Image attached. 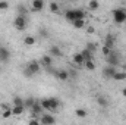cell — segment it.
Here are the masks:
<instances>
[{"label":"cell","mask_w":126,"mask_h":125,"mask_svg":"<svg viewBox=\"0 0 126 125\" xmlns=\"http://www.w3.org/2000/svg\"><path fill=\"white\" fill-rule=\"evenodd\" d=\"M116 71H117V69H116L114 66L107 65V66L103 69V74H104V77H106V78H113V75L116 74Z\"/></svg>","instance_id":"cell-8"},{"label":"cell","mask_w":126,"mask_h":125,"mask_svg":"<svg viewBox=\"0 0 126 125\" xmlns=\"http://www.w3.org/2000/svg\"><path fill=\"white\" fill-rule=\"evenodd\" d=\"M31 110H32V113L34 115H40L44 109L41 107V104H40V102H35L34 104H32V107H31Z\"/></svg>","instance_id":"cell-14"},{"label":"cell","mask_w":126,"mask_h":125,"mask_svg":"<svg viewBox=\"0 0 126 125\" xmlns=\"http://www.w3.org/2000/svg\"><path fill=\"white\" fill-rule=\"evenodd\" d=\"M50 10L54 12V13H57V12H59V4L54 3V1H51V3H50Z\"/></svg>","instance_id":"cell-29"},{"label":"cell","mask_w":126,"mask_h":125,"mask_svg":"<svg viewBox=\"0 0 126 125\" xmlns=\"http://www.w3.org/2000/svg\"><path fill=\"white\" fill-rule=\"evenodd\" d=\"M104 46L113 49V46H114V37H113V35H107V37H106V43H104Z\"/></svg>","instance_id":"cell-20"},{"label":"cell","mask_w":126,"mask_h":125,"mask_svg":"<svg viewBox=\"0 0 126 125\" xmlns=\"http://www.w3.org/2000/svg\"><path fill=\"white\" fill-rule=\"evenodd\" d=\"M73 62L76 63V65H84L85 63V59H84V56L81 53H75L73 55Z\"/></svg>","instance_id":"cell-16"},{"label":"cell","mask_w":126,"mask_h":125,"mask_svg":"<svg viewBox=\"0 0 126 125\" xmlns=\"http://www.w3.org/2000/svg\"><path fill=\"white\" fill-rule=\"evenodd\" d=\"M113 80L114 81H123V80H126V74L123 71H116V74L113 75Z\"/></svg>","instance_id":"cell-15"},{"label":"cell","mask_w":126,"mask_h":125,"mask_svg":"<svg viewBox=\"0 0 126 125\" xmlns=\"http://www.w3.org/2000/svg\"><path fill=\"white\" fill-rule=\"evenodd\" d=\"M41 62L44 66H47V68H50L51 65H53V58L50 56V55H44L43 58H41Z\"/></svg>","instance_id":"cell-13"},{"label":"cell","mask_w":126,"mask_h":125,"mask_svg":"<svg viewBox=\"0 0 126 125\" xmlns=\"http://www.w3.org/2000/svg\"><path fill=\"white\" fill-rule=\"evenodd\" d=\"M24 43H25L27 46H34V44H35V38H34L32 35H27V37L24 38Z\"/></svg>","instance_id":"cell-24"},{"label":"cell","mask_w":126,"mask_h":125,"mask_svg":"<svg viewBox=\"0 0 126 125\" xmlns=\"http://www.w3.org/2000/svg\"><path fill=\"white\" fill-rule=\"evenodd\" d=\"M9 7V3L7 1H0V10H6Z\"/></svg>","instance_id":"cell-32"},{"label":"cell","mask_w":126,"mask_h":125,"mask_svg":"<svg viewBox=\"0 0 126 125\" xmlns=\"http://www.w3.org/2000/svg\"><path fill=\"white\" fill-rule=\"evenodd\" d=\"M73 12H75V21H78V19H85V12H84L82 9H73Z\"/></svg>","instance_id":"cell-17"},{"label":"cell","mask_w":126,"mask_h":125,"mask_svg":"<svg viewBox=\"0 0 126 125\" xmlns=\"http://www.w3.org/2000/svg\"><path fill=\"white\" fill-rule=\"evenodd\" d=\"M122 94H123V96L126 97V88H123V90H122Z\"/></svg>","instance_id":"cell-35"},{"label":"cell","mask_w":126,"mask_h":125,"mask_svg":"<svg viewBox=\"0 0 126 125\" xmlns=\"http://www.w3.org/2000/svg\"><path fill=\"white\" fill-rule=\"evenodd\" d=\"M28 125H40V121H37V119H31V121L28 122Z\"/></svg>","instance_id":"cell-33"},{"label":"cell","mask_w":126,"mask_h":125,"mask_svg":"<svg viewBox=\"0 0 126 125\" xmlns=\"http://www.w3.org/2000/svg\"><path fill=\"white\" fill-rule=\"evenodd\" d=\"M119 62H120V61H119V55H117V53H114V52H111V53H110V56L107 58V65H110V66H114V68H116V66L119 65Z\"/></svg>","instance_id":"cell-7"},{"label":"cell","mask_w":126,"mask_h":125,"mask_svg":"<svg viewBox=\"0 0 126 125\" xmlns=\"http://www.w3.org/2000/svg\"><path fill=\"white\" fill-rule=\"evenodd\" d=\"M56 77H57V80H60V81H66V80L69 78V71L59 69V71H56Z\"/></svg>","instance_id":"cell-9"},{"label":"cell","mask_w":126,"mask_h":125,"mask_svg":"<svg viewBox=\"0 0 126 125\" xmlns=\"http://www.w3.org/2000/svg\"><path fill=\"white\" fill-rule=\"evenodd\" d=\"M40 104H41V107H43L44 110L53 112V110H56V109L59 107L60 102H59V99H56V97H50V99H43V100L40 102Z\"/></svg>","instance_id":"cell-1"},{"label":"cell","mask_w":126,"mask_h":125,"mask_svg":"<svg viewBox=\"0 0 126 125\" xmlns=\"http://www.w3.org/2000/svg\"><path fill=\"white\" fill-rule=\"evenodd\" d=\"M13 25H15L16 30L24 31V30L27 28V25H28V18H27V15H18V16L15 18V21H13Z\"/></svg>","instance_id":"cell-3"},{"label":"cell","mask_w":126,"mask_h":125,"mask_svg":"<svg viewBox=\"0 0 126 125\" xmlns=\"http://www.w3.org/2000/svg\"><path fill=\"white\" fill-rule=\"evenodd\" d=\"M81 55L84 56V59H85V62H88V61H93V53H91L90 50H87V49H84V50L81 52Z\"/></svg>","instance_id":"cell-21"},{"label":"cell","mask_w":126,"mask_h":125,"mask_svg":"<svg viewBox=\"0 0 126 125\" xmlns=\"http://www.w3.org/2000/svg\"><path fill=\"white\" fill-rule=\"evenodd\" d=\"M113 21L116 24H123V22H126V9H122V7L114 9L113 10Z\"/></svg>","instance_id":"cell-4"},{"label":"cell","mask_w":126,"mask_h":125,"mask_svg":"<svg viewBox=\"0 0 126 125\" xmlns=\"http://www.w3.org/2000/svg\"><path fill=\"white\" fill-rule=\"evenodd\" d=\"M40 121H41V124H43V125H54V124H56V118H54L53 115H50V113L41 115Z\"/></svg>","instance_id":"cell-6"},{"label":"cell","mask_w":126,"mask_h":125,"mask_svg":"<svg viewBox=\"0 0 126 125\" xmlns=\"http://www.w3.org/2000/svg\"><path fill=\"white\" fill-rule=\"evenodd\" d=\"M31 7H32V10L40 12V10H43V7H44V1H43V0H34L31 3Z\"/></svg>","instance_id":"cell-10"},{"label":"cell","mask_w":126,"mask_h":125,"mask_svg":"<svg viewBox=\"0 0 126 125\" xmlns=\"http://www.w3.org/2000/svg\"><path fill=\"white\" fill-rule=\"evenodd\" d=\"M85 49H87V50H90L91 53H94V52H95V49H97V44H95V43H88Z\"/></svg>","instance_id":"cell-30"},{"label":"cell","mask_w":126,"mask_h":125,"mask_svg":"<svg viewBox=\"0 0 126 125\" xmlns=\"http://www.w3.org/2000/svg\"><path fill=\"white\" fill-rule=\"evenodd\" d=\"M88 7H90L91 10H97V9L100 7V3H98V1H95V0H93V1H90V3H88Z\"/></svg>","instance_id":"cell-27"},{"label":"cell","mask_w":126,"mask_h":125,"mask_svg":"<svg viewBox=\"0 0 126 125\" xmlns=\"http://www.w3.org/2000/svg\"><path fill=\"white\" fill-rule=\"evenodd\" d=\"M24 112H25L24 106H13L12 107V115H22Z\"/></svg>","instance_id":"cell-19"},{"label":"cell","mask_w":126,"mask_h":125,"mask_svg":"<svg viewBox=\"0 0 126 125\" xmlns=\"http://www.w3.org/2000/svg\"><path fill=\"white\" fill-rule=\"evenodd\" d=\"M97 103H98V106H101V107H107V106H109V100H107L104 96H101V94L97 96Z\"/></svg>","instance_id":"cell-12"},{"label":"cell","mask_w":126,"mask_h":125,"mask_svg":"<svg viewBox=\"0 0 126 125\" xmlns=\"http://www.w3.org/2000/svg\"><path fill=\"white\" fill-rule=\"evenodd\" d=\"M75 113H76V116H78V118H81V119H82V118H87V115H88L85 109H76V112H75Z\"/></svg>","instance_id":"cell-25"},{"label":"cell","mask_w":126,"mask_h":125,"mask_svg":"<svg viewBox=\"0 0 126 125\" xmlns=\"http://www.w3.org/2000/svg\"><path fill=\"white\" fill-rule=\"evenodd\" d=\"M84 65H85V68H87L88 71H94L95 69V63L93 62V61H88V62H85Z\"/></svg>","instance_id":"cell-28"},{"label":"cell","mask_w":126,"mask_h":125,"mask_svg":"<svg viewBox=\"0 0 126 125\" xmlns=\"http://www.w3.org/2000/svg\"><path fill=\"white\" fill-rule=\"evenodd\" d=\"M101 52H103V55H104L106 58H109V56H110V53L113 52V49H110V47H107V46H103Z\"/></svg>","instance_id":"cell-26"},{"label":"cell","mask_w":126,"mask_h":125,"mask_svg":"<svg viewBox=\"0 0 126 125\" xmlns=\"http://www.w3.org/2000/svg\"><path fill=\"white\" fill-rule=\"evenodd\" d=\"M122 71H123V72H125V74H126V63H125V65H123V68H122Z\"/></svg>","instance_id":"cell-34"},{"label":"cell","mask_w":126,"mask_h":125,"mask_svg":"<svg viewBox=\"0 0 126 125\" xmlns=\"http://www.w3.org/2000/svg\"><path fill=\"white\" fill-rule=\"evenodd\" d=\"M13 106H24L25 107V100H22L21 97H13Z\"/></svg>","instance_id":"cell-23"},{"label":"cell","mask_w":126,"mask_h":125,"mask_svg":"<svg viewBox=\"0 0 126 125\" xmlns=\"http://www.w3.org/2000/svg\"><path fill=\"white\" fill-rule=\"evenodd\" d=\"M50 56H51V58H60V56H62V50H60V47H57V46H51V47H50Z\"/></svg>","instance_id":"cell-11"},{"label":"cell","mask_w":126,"mask_h":125,"mask_svg":"<svg viewBox=\"0 0 126 125\" xmlns=\"http://www.w3.org/2000/svg\"><path fill=\"white\" fill-rule=\"evenodd\" d=\"M9 61H10V52H9V49L4 47V46H0V62L7 63Z\"/></svg>","instance_id":"cell-5"},{"label":"cell","mask_w":126,"mask_h":125,"mask_svg":"<svg viewBox=\"0 0 126 125\" xmlns=\"http://www.w3.org/2000/svg\"><path fill=\"white\" fill-rule=\"evenodd\" d=\"M40 72V63L38 62H30L27 66H25V71H24V75L31 78L34 75H37Z\"/></svg>","instance_id":"cell-2"},{"label":"cell","mask_w":126,"mask_h":125,"mask_svg":"<svg viewBox=\"0 0 126 125\" xmlns=\"http://www.w3.org/2000/svg\"><path fill=\"white\" fill-rule=\"evenodd\" d=\"M64 18H66L69 22H73V21H75V12H73V9L66 10V12H64Z\"/></svg>","instance_id":"cell-18"},{"label":"cell","mask_w":126,"mask_h":125,"mask_svg":"<svg viewBox=\"0 0 126 125\" xmlns=\"http://www.w3.org/2000/svg\"><path fill=\"white\" fill-rule=\"evenodd\" d=\"M72 25H73L75 28L81 30V28H84V27H85V19H78V21H73V22H72Z\"/></svg>","instance_id":"cell-22"},{"label":"cell","mask_w":126,"mask_h":125,"mask_svg":"<svg viewBox=\"0 0 126 125\" xmlns=\"http://www.w3.org/2000/svg\"><path fill=\"white\" fill-rule=\"evenodd\" d=\"M34 103H35V100H34V99H27V100H25V107L28 106V107L31 109V107H32V104H34Z\"/></svg>","instance_id":"cell-31"}]
</instances>
